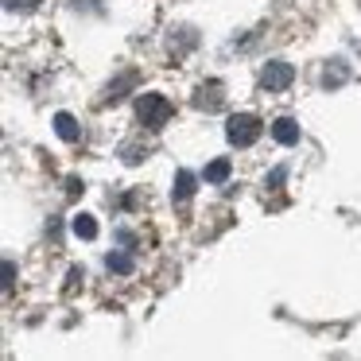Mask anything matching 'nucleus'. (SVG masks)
Segmentation results:
<instances>
[{
	"label": "nucleus",
	"mask_w": 361,
	"mask_h": 361,
	"mask_svg": "<svg viewBox=\"0 0 361 361\" xmlns=\"http://www.w3.org/2000/svg\"><path fill=\"white\" fill-rule=\"evenodd\" d=\"M171 113L175 105L164 94H140V102H136V117H140L144 128H164L171 121Z\"/></svg>",
	"instance_id": "f257e3e1"
},
{
	"label": "nucleus",
	"mask_w": 361,
	"mask_h": 361,
	"mask_svg": "<svg viewBox=\"0 0 361 361\" xmlns=\"http://www.w3.org/2000/svg\"><path fill=\"white\" fill-rule=\"evenodd\" d=\"M260 133H264V125H260L252 113H233V117L226 121V136H229L233 148H249V144H257Z\"/></svg>",
	"instance_id": "f03ea898"
},
{
	"label": "nucleus",
	"mask_w": 361,
	"mask_h": 361,
	"mask_svg": "<svg viewBox=\"0 0 361 361\" xmlns=\"http://www.w3.org/2000/svg\"><path fill=\"white\" fill-rule=\"evenodd\" d=\"M291 78H295V71H291V63H268L264 66V74H260V86L268 90V94H280V90H288L291 86Z\"/></svg>",
	"instance_id": "7ed1b4c3"
},
{
	"label": "nucleus",
	"mask_w": 361,
	"mask_h": 361,
	"mask_svg": "<svg viewBox=\"0 0 361 361\" xmlns=\"http://www.w3.org/2000/svg\"><path fill=\"white\" fill-rule=\"evenodd\" d=\"M272 136L283 144V148H291V144H299V125L291 117H276L272 121Z\"/></svg>",
	"instance_id": "20e7f679"
},
{
	"label": "nucleus",
	"mask_w": 361,
	"mask_h": 361,
	"mask_svg": "<svg viewBox=\"0 0 361 361\" xmlns=\"http://www.w3.org/2000/svg\"><path fill=\"white\" fill-rule=\"evenodd\" d=\"M190 195H195V175H190V171H179V175H175V202L187 206Z\"/></svg>",
	"instance_id": "39448f33"
},
{
	"label": "nucleus",
	"mask_w": 361,
	"mask_h": 361,
	"mask_svg": "<svg viewBox=\"0 0 361 361\" xmlns=\"http://www.w3.org/2000/svg\"><path fill=\"white\" fill-rule=\"evenodd\" d=\"M55 133L63 136V140H78V121L71 117V113H55Z\"/></svg>",
	"instance_id": "423d86ee"
},
{
	"label": "nucleus",
	"mask_w": 361,
	"mask_h": 361,
	"mask_svg": "<svg viewBox=\"0 0 361 361\" xmlns=\"http://www.w3.org/2000/svg\"><path fill=\"white\" fill-rule=\"evenodd\" d=\"M74 233L86 237V241H94V237H97V221L90 218V214H78V218H74Z\"/></svg>",
	"instance_id": "0eeeda50"
},
{
	"label": "nucleus",
	"mask_w": 361,
	"mask_h": 361,
	"mask_svg": "<svg viewBox=\"0 0 361 361\" xmlns=\"http://www.w3.org/2000/svg\"><path fill=\"white\" fill-rule=\"evenodd\" d=\"M226 179H229V159H214L206 167V183H226Z\"/></svg>",
	"instance_id": "6e6552de"
},
{
	"label": "nucleus",
	"mask_w": 361,
	"mask_h": 361,
	"mask_svg": "<svg viewBox=\"0 0 361 361\" xmlns=\"http://www.w3.org/2000/svg\"><path fill=\"white\" fill-rule=\"evenodd\" d=\"M109 272L128 276V272H133V257H128V252H113V257H109Z\"/></svg>",
	"instance_id": "1a4fd4ad"
},
{
	"label": "nucleus",
	"mask_w": 361,
	"mask_h": 361,
	"mask_svg": "<svg viewBox=\"0 0 361 361\" xmlns=\"http://www.w3.org/2000/svg\"><path fill=\"white\" fill-rule=\"evenodd\" d=\"M35 4H39V0H4V8H8V12H27V8H35Z\"/></svg>",
	"instance_id": "9d476101"
},
{
	"label": "nucleus",
	"mask_w": 361,
	"mask_h": 361,
	"mask_svg": "<svg viewBox=\"0 0 361 361\" xmlns=\"http://www.w3.org/2000/svg\"><path fill=\"white\" fill-rule=\"evenodd\" d=\"M12 283H16V264L4 260V291H12Z\"/></svg>",
	"instance_id": "9b49d317"
}]
</instances>
